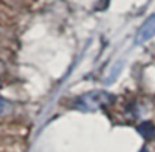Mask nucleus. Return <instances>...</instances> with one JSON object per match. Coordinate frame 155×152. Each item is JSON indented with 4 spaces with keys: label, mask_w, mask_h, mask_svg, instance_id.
Wrapping results in <instances>:
<instances>
[{
    "label": "nucleus",
    "mask_w": 155,
    "mask_h": 152,
    "mask_svg": "<svg viewBox=\"0 0 155 152\" xmlns=\"http://www.w3.org/2000/svg\"><path fill=\"white\" fill-rule=\"evenodd\" d=\"M110 101H111V95H108L107 92L92 91V92H87V94L78 97L74 102V107L81 111H95V110H100L101 107H104L105 104H108Z\"/></svg>",
    "instance_id": "obj_1"
},
{
    "label": "nucleus",
    "mask_w": 155,
    "mask_h": 152,
    "mask_svg": "<svg viewBox=\"0 0 155 152\" xmlns=\"http://www.w3.org/2000/svg\"><path fill=\"white\" fill-rule=\"evenodd\" d=\"M140 152H148V149H145V148H143V149H142Z\"/></svg>",
    "instance_id": "obj_5"
},
{
    "label": "nucleus",
    "mask_w": 155,
    "mask_h": 152,
    "mask_svg": "<svg viewBox=\"0 0 155 152\" xmlns=\"http://www.w3.org/2000/svg\"><path fill=\"white\" fill-rule=\"evenodd\" d=\"M137 130H139V133H140L145 139H149V137H152L155 134V127L151 122H143V124H140Z\"/></svg>",
    "instance_id": "obj_3"
},
{
    "label": "nucleus",
    "mask_w": 155,
    "mask_h": 152,
    "mask_svg": "<svg viewBox=\"0 0 155 152\" xmlns=\"http://www.w3.org/2000/svg\"><path fill=\"white\" fill-rule=\"evenodd\" d=\"M6 108V101L0 97V113H3V110Z\"/></svg>",
    "instance_id": "obj_4"
},
{
    "label": "nucleus",
    "mask_w": 155,
    "mask_h": 152,
    "mask_svg": "<svg viewBox=\"0 0 155 152\" xmlns=\"http://www.w3.org/2000/svg\"><path fill=\"white\" fill-rule=\"evenodd\" d=\"M155 36V14L151 15L139 29L137 35H136V42L137 44H143L149 39H152Z\"/></svg>",
    "instance_id": "obj_2"
}]
</instances>
